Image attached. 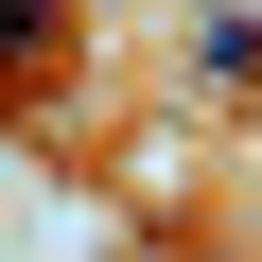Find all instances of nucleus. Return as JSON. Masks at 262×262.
Masks as SVG:
<instances>
[{"label": "nucleus", "mask_w": 262, "mask_h": 262, "mask_svg": "<svg viewBox=\"0 0 262 262\" xmlns=\"http://www.w3.org/2000/svg\"><path fill=\"white\" fill-rule=\"evenodd\" d=\"M192 88L262 105V18H245V0H192Z\"/></svg>", "instance_id": "nucleus-1"}]
</instances>
